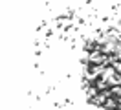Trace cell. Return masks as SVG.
I'll list each match as a JSON object with an SVG mask.
<instances>
[{
    "mask_svg": "<svg viewBox=\"0 0 121 110\" xmlns=\"http://www.w3.org/2000/svg\"><path fill=\"white\" fill-rule=\"evenodd\" d=\"M103 108L105 110H119V103H117V99H114V97H108L105 101V105H103Z\"/></svg>",
    "mask_w": 121,
    "mask_h": 110,
    "instance_id": "1",
    "label": "cell"
},
{
    "mask_svg": "<svg viewBox=\"0 0 121 110\" xmlns=\"http://www.w3.org/2000/svg\"><path fill=\"white\" fill-rule=\"evenodd\" d=\"M117 103H119V110H121V99H117Z\"/></svg>",
    "mask_w": 121,
    "mask_h": 110,
    "instance_id": "2",
    "label": "cell"
}]
</instances>
